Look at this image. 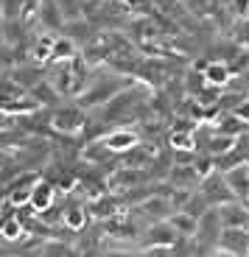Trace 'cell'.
Wrapping results in <instances>:
<instances>
[{
    "instance_id": "18",
    "label": "cell",
    "mask_w": 249,
    "mask_h": 257,
    "mask_svg": "<svg viewBox=\"0 0 249 257\" xmlns=\"http://www.w3.org/2000/svg\"><path fill=\"white\" fill-rule=\"evenodd\" d=\"M96 218H109V215H115V199H109V196H98L96 201H90L87 207Z\"/></svg>"
},
{
    "instance_id": "22",
    "label": "cell",
    "mask_w": 249,
    "mask_h": 257,
    "mask_svg": "<svg viewBox=\"0 0 249 257\" xmlns=\"http://www.w3.org/2000/svg\"><path fill=\"white\" fill-rule=\"evenodd\" d=\"M26 235V224H23V218H9L6 221V226H3V238L6 240H17V238H23Z\"/></svg>"
},
{
    "instance_id": "30",
    "label": "cell",
    "mask_w": 249,
    "mask_h": 257,
    "mask_svg": "<svg viewBox=\"0 0 249 257\" xmlns=\"http://www.w3.org/2000/svg\"><path fill=\"white\" fill-rule=\"evenodd\" d=\"M107 257H134V254H121V251H115V254H107Z\"/></svg>"
},
{
    "instance_id": "27",
    "label": "cell",
    "mask_w": 249,
    "mask_h": 257,
    "mask_svg": "<svg viewBox=\"0 0 249 257\" xmlns=\"http://www.w3.org/2000/svg\"><path fill=\"white\" fill-rule=\"evenodd\" d=\"M235 115H238V117H243V120L249 123V98L241 103V106H235Z\"/></svg>"
},
{
    "instance_id": "24",
    "label": "cell",
    "mask_w": 249,
    "mask_h": 257,
    "mask_svg": "<svg viewBox=\"0 0 249 257\" xmlns=\"http://www.w3.org/2000/svg\"><path fill=\"white\" fill-rule=\"evenodd\" d=\"M227 64H230L232 76H241V73L249 67V53H246V51H238V53H232V59H230Z\"/></svg>"
},
{
    "instance_id": "13",
    "label": "cell",
    "mask_w": 249,
    "mask_h": 257,
    "mask_svg": "<svg viewBox=\"0 0 249 257\" xmlns=\"http://www.w3.org/2000/svg\"><path fill=\"white\" fill-rule=\"evenodd\" d=\"M31 98L39 103V106H48V103H53L56 98H62V95H59V90L53 87L51 81H39V84L31 87Z\"/></svg>"
},
{
    "instance_id": "7",
    "label": "cell",
    "mask_w": 249,
    "mask_h": 257,
    "mask_svg": "<svg viewBox=\"0 0 249 257\" xmlns=\"http://www.w3.org/2000/svg\"><path fill=\"white\" fill-rule=\"evenodd\" d=\"M218 212H221V224L224 226H238V229H246L249 226V207L246 204L227 201V204L218 207Z\"/></svg>"
},
{
    "instance_id": "26",
    "label": "cell",
    "mask_w": 249,
    "mask_h": 257,
    "mask_svg": "<svg viewBox=\"0 0 249 257\" xmlns=\"http://www.w3.org/2000/svg\"><path fill=\"white\" fill-rule=\"evenodd\" d=\"M9 128H14V117H12V112L0 109V132H9Z\"/></svg>"
},
{
    "instance_id": "16",
    "label": "cell",
    "mask_w": 249,
    "mask_h": 257,
    "mask_svg": "<svg viewBox=\"0 0 249 257\" xmlns=\"http://www.w3.org/2000/svg\"><path fill=\"white\" fill-rule=\"evenodd\" d=\"M205 87H210L207 84V78H205V70H188L185 73V90H188V95H199V92H205Z\"/></svg>"
},
{
    "instance_id": "8",
    "label": "cell",
    "mask_w": 249,
    "mask_h": 257,
    "mask_svg": "<svg viewBox=\"0 0 249 257\" xmlns=\"http://www.w3.org/2000/svg\"><path fill=\"white\" fill-rule=\"evenodd\" d=\"M224 179H227L230 190L235 193V199H241V201L249 199V168H246V165L230 168V171L224 174Z\"/></svg>"
},
{
    "instance_id": "21",
    "label": "cell",
    "mask_w": 249,
    "mask_h": 257,
    "mask_svg": "<svg viewBox=\"0 0 249 257\" xmlns=\"http://www.w3.org/2000/svg\"><path fill=\"white\" fill-rule=\"evenodd\" d=\"M84 221H87V210H81V207H73V210H64V226L67 229H81Z\"/></svg>"
},
{
    "instance_id": "14",
    "label": "cell",
    "mask_w": 249,
    "mask_h": 257,
    "mask_svg": "<svg viewBox=\"0 0 249 257\" xmlns=\"http://www.w3.org/2000/svg\"><path fill=\"white\" fill-rule=\"evenodd\" d=\"M53 42H56V37H39L31 48L34 62H48V59H53Z\"/></svg>"
},
{
    "instance_id": "10",
    "label": "cell",
    "mask_w": 249,
    "mask_h": 257,
    "mask_svg": "<svg viewBox=\"0 0 249 257\" xmlns=\"http://www.w3.org/2000/svg\"><path fill=\"white\" fill-rule=\"evenodd\" d=\"M104 143H107L109 151H118V154H121V151H129V148H134L140 140H137V135H134L132 128H118V132H109Z\"/></svg>"
},
{
    "instance_id": "3",
    "label": "cell",
    "mask_w": 249,
    "mask_h": 257,
    "mask_svg": "<svg viewBox=\"0 0 249 257\" xmlns=\"http://www.w3.org/2000/svg\"><path fill=\"white\" fill-rule=\"evenodd\" d=\"M137 210H140L146 218H154V221H165L177 212L168 196H148V199H143V204L137 207Z\"/></svg>"
},
{
    "instance_id": "29",
    "label": "cell",
    "mask_w": 249,
    "mask_h": 257,
    "mask_svg": "<svg viewBox=\"0 0 249 257\" xmlns=\"http://www.w3.org/2000/svg\"><path fill=\"white\" fill-rule=\"evenodd\" d=\"M6 165H9V157L3 154V151H0V168H6Z\"/></svg>"
},
{
    "instance_id": "11",
    "label": "cell",
    "mask_w": 249,
    "mask_h": 257,
    "mask_svg": "<svg viewBox=\"0 0 249 257\" xmlns=\"http://www.w3.org/2000/svg\"><path fill=\"white\" fill-rule=\"evenodd\" d=\"M205 78H207L210 87H224V84H230V78H232L230 64H227V62H207Z\"/></svg>"
},
{
    "instance_id": "20",
    "label": "cell",
    "mask_w": 249,
    "mask_h": 257,
    "mask_svg": "<svg viewBox=\"0 0 249 257\" xmlns=\"http://www.w3.org/2000/svg\"><path fill=\"white\" fill-rule=\"evenodd\" d=\"M42 81V73L39 70H31V67H20L17 73H14V84H20V87H28L31 90L34 84Z\"/></svg>"
},
{
    "instance_id": "2",
    "label": "cell",
    "mask_w": 249,
    "mask_h": 257,
    "mask_svg": "<svg viewBox=\"0 0 249 257\" xmlns=\"http://www.w3.org/2000/svg\"><path fill=\"white\" fill-rule=\"evenodd\" d=\"M218 249H227L232 254H243L249 251V232L238 229V226H224L218 235Z\"/></svg>"
},
{
    "instance_id": "19",
    "label": "cell",
    "mask_w": 249,
    "mask_h": 257,
    "mask_svg": "<svg viewBox=\"0 0 249 257\" xmlns=\"http://www.w3.org/2000/svg\"><path fill=\"white\" fill-rule=\"evenodd\" d=\"M171 148H174V151H196V143H193L191 132L179 128V132H174V135H171Z\"/></svg>"
},
{
    "instance_id": "9",
    "label": "cell",
    "mask_w": 249,
    "mask_h": 257,
    "mask_svg": "<svg viewBox=\"0 0 249 257\" xmlns=\"http://www.w3.org/2000/svg\"><path fill=\"white\" fill-rule=\"evenodd\" d=\"M168 221H171V226L179 232V238H193V235H199V218L191 215V212L177 210Z\"/></svg>"
},
{
    "instance_id": "28",
    "label": "cell",
    "mask_w": 249,
    "mask_h": 257,
    "mask_svg": "<svg viewBox=\"0 0 249 257\" xmlns=\"http://www.w3.org/2000/svg\"><path fill=\"white\" fill-rule=\"evenodd\" d=\"M213 257H238V254H232V251H227V249H218Z\"/></svg>"
},
{
    "instance_id": "23",
    "label": "cell",
    "mask_w": 249,
    "mask_h": 257,
    "mask_svg": "<svg viewBox=\"0 0 249 257\" xmlns=\"http://www.w3.org/2000/svg\"><path fill=\"white\" fill-rule=\"evenodd\" d=\"M34 187H9V204L12 207H23L26 201H31Z\"/></svg>"
},
{
    "instance_id": "31",
    "label": "cell",
    "mask_w": 249,
    "mask_h": 257,
    "mask_svg": "<svg viewBox=\"0 0 249 257\" xmlns=\"http://www.w3.org/2000/svg\"><path fill=\"white\" fill-rule=\"evenodd\" d=\"M246 232H249V226H246Z\"/></svg>"
},
{
    "instance_id": "17",
    "label": "cell",
    "mask_w": 249,
    "mask_h": 257,
    "mask_svg": "<svg viewBox=\"0 0 249 257\" xmlns=\"http://www.w3.org/2000/svg\"><path fill=\"white\" fill-rule=\"evenodd\" d=\"M213 207V201L207 199L205 196V190L202 193H193L191 199H188V204H185V212H191V215H196V218H202V215H205L207 210H210Z\"/></svg>"
},
{
    "instance_id": "1",
    "label": "cell",
    "mask_w": 249,
    "mask_h": 257,
    "mask_svg": "<svg viewBox=\"0 0 249 257\" xmlns=\"http://www.w3.org/2000/svg\"><path fill=\"white\" fill-rule=\"evenodd\" d=\"M87 123V115H84L81 106H62V109L53 112L51 117V126L62 135H78Z\"/></svg>"
},
{
    "instance_id": "4",
    "label": "cell",
    "mask_w": 249,
    "mask_h": 257,
    "mask_svg": "<svg viewBox=\"0 0 249 257\" xmlns=\"http://www.w3.org/2000/svg\"><path fill=\"white\" fill-rule=\"evenodd\" d=\"M148 176L143 168H134V165H126L121 168V171H115V174L109 176V185H112V190H126V187H137L143 185Z\"/></svg>"
},
{
    "instance_id": "12",
    "label": "cell",
    "mask_w": 249,
    "mask_h": 257,
    "mask_svg": "<svg viewBox=\"0 0 249 257\" xmlns=\"http://www.w3.org/2000/svg\"><path fill=\"white\" fill-rule=\"evenodd\" d=\"M31 204H34V210H37V212L51 210V204H53V185H51V182H37V185H34Z\"/></svg>"
},
{
    "instance_id": "6",
    "label": "cell",
    "mask_w": 249,
    "mask_h": 257,
    "mask_svg": "<svg viewBox=\"0 0 249 257\" xmlns=\"http://www.w3.org/2000/svg\"><path fill=\"white\" fill-rule=\"evenodd\" d=\"M179 238V232L171 226V221H154L146 232L148 246H174V240Z\"/></svg>"
},
{
    "instance_id": "25",
    "label": "cell",
    "mask_w": 249,
    "mask_h": 257,
    "mask_svg": "<svg viewBox=\"0 0 249 257\" xmlns=\"http://www.w3.org/2000/svg\"><path fill=\"white\" fill-rule=\"evenodd\" d=\"M191 196H193L191 190H185V187H177V190H174L168 199H171L174 210H185V204H188V199H191Z\"/></svg>"
},
{
    "instance_id": "5",
    "label": "cell",
    "mask_w": 249,
    "mask_h": 257,
    "mask_svg": "<svg viewBox=\"0 0 249 257\" xmlns=\"http://www.w3.org/2000/svg\"><path fill=\"white\" fill-rule=\"evenodd\" d=\"M205 151L210 157H227L230 151H235V137L221 132V128H213L205 137Z\"/></svg>"
},
{
    "instance_id": "15",
    "label": "cell",
    "mask_w": 249,
    "mask_h": 257,
    "mask_svg": "<svg viewBox=\"0 0 249 257\" xmlns=\"http://www.w3.org/2000/svg\"><path fill=\"white\" fill-rule=\"evenodd\" d=\"M73 56H76V42L70 37H56V42H53V59L56 62H70Z\"/></svg>"
}]
</instances>
